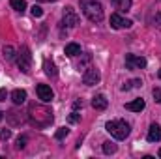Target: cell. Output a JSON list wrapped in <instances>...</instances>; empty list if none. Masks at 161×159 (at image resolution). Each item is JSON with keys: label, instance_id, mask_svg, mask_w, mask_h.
<instances>
[{"label": "cell", "instance_id": "cell-1", "mask_svg": "<svg viewBox=\"0 0 161 159\" xmlns=\"http://www.w3.org/2000/svg\"><path fill=\"white\" fill-rule=\"evenodd\" d=\"M28 118H30L32 125L43 129V127H47V125L53 123V111L49 107H45V105H36L34 103L28 109Z\"/></svg>", "mask_w": 161, "mask_h": 159}, {"label": "cell", "instance_id": "cell-2", "mask_svg": "<svg viewBox=\"0 0 161 159\" xmlns=\"http://www.w3.org/2000/svg\"><path fill=\"white\" fill-rule=\"evenodd\" d=\"M80 9L90 23H101L103 21V6L97 0H80Z\"/></svg>", "mask_w": 161, "mask_h": 159}, {"label": "cell", "instance_id": "cell-3", "mask_svg": "<svg viewBox=\"0 0 161 159\" xmlns=\"http://www.w3.org/2000/svg\"><path fill=\"white\" fill-rule=\"evenodd\" d=\"M105 129H107L116 140H124V139L129 135V131H131V127H129V123H127L125 120H111V122H107Z\"/></svg>", "mask_w": 161, "mask_h": 159}, {"label": "cell", "instance_id": "cell-4", "mask_svg": "<svg viewBox=\"0 0 161 159\" xmlns=\"http://www.w3.org/2000/svg\"><path fill=\"white\" fill-rule=\"evenodd\" d=\"M17 66L23 73H28L32 68V54L28 47H21V51L17 52Z\"/></svg>", "mask_w": 161, "mask_h": 159}, {"label": "cell", "instance_id": "cell-5", "mask_svg": "<svg viewBox=\"0 0 161 159\" xmlns=\"http://www.w3.org/2000/svg\"><path fill=\"white\" fill-rule=\"evenodd\" d=\"M125 68L127 69H142L146 68V58L139 54H125Z\"/></svg>", "mask_w": 161, "mask_h": 159}, {"label": "cell", "instance_id": "cell-6", "mask_svg": "<svg viewBox=\"0 0 161 159\" xmlns=\"http://www.w3.org/2000/svg\"><path fill=\"white\" fill-rule=\"evenodd\" d=\"M101 79V75H99V71L94 68V66H88L86 69H84V73H82V82L86 84V86H94V84H97Z\"/></svg>", "mask_w": 161, "mask_h": 159}, {"label": "cell", "instance_id": "cell-7", "mask_svg": "<svg viewBox=\"0 0 161 159\" xmlns=\"http://www.w3.org/2000/svg\"><path fill=\"white\" fill-rule=\"evenodd\" d=\"M79 15L75 13V9L71 8V6H68V8H64V23L62 25H66V26H69V28H73V26H77L79 25Z\"/></svg>", "mask_w": 161, "mask_h": 159}, {"label": "cell", "instance_id": "cell-8", "mask_svg": "<svg viewBox=\"0 0 161 159\" xmlns=\"http://www.w3.org/2000/svg\"><path fill=\"white\" fill-rule=\"evenodd\" d=\"M36 92H38V97H40L43 103H49V101H53V97H54L51 86H47V84H38Z\"/></svg>", "mask_w": 161, "mask_h": 159}, {"label": "cell", "instance_id": "cell-9", "mask_svg": "<svg viewBox=\"0 0 161 159\" xmlns=\"http://www.w3.org/2000/svg\"><path fill=\"white\" fill-rule=\"evenodd\" d=\"M111 26L116 28V30H120V28H129V26H131V21H129V19H124L118 13H113V15H111Z\"/></svg>", "mask_w": 161, "mask_h": 159}, {"label": "cell", "instance_id": "cell-10", "mask_svg": "<svg viewBox=\"0 0 161 159\" xmlns=\"http://www.w3.org/2000/svg\"><path fill=\"white\" fill-rule=\"evenodd\" d=\"M107 105H109V101H107V97H105L103 94H97V96L92 97V107H94L96 111H105Z\"/></svg>", "mask_w": 161, "mask_h": 159}, {"label": "cell", "instance_id": "cell-11", "mask_svg": "<svg viewBox=\"0 0 161 159\" xmlns=\"http://www.w3.org/2000/svg\"><path fill=\"white\" fill-rule=\"evenodd\" d=\"M144 107H146V103H144L142 97H137V99H133L125 105V109L131 111V112H141V111H144Z\"/></svg>", "mask_w": 161, "mask_h": 159}, {"label": "cell", "instance_id": "cell-12", "mask_svg": "<svg viewBox=\"0 0 161 159\" xmlns=\"http://www.w3.org/2000/svg\"><path fill=\"white\" fill-rule=\"evenodd\" d=\"M148 140L150 142H159L161 140V127L158 123H152L148 129Z\"/></svg>", "mask_w": 161, "mask_h": 159}, {"label": "cell", "instance_id": "cell-13", "mask_svg": "<svg viewBox=\"0 0 161 159\" xmlns=\"http://www.w3.org/2000/svg\"><path fill=\"white\" fill-rule=\"evenodd\" d=\"M43 69H45V75H49V77H53V79L58 75L56 66H54V62H53L51 58H45V60H43Z\"/></svg>", "mask_w": 161, "mask_h": 159}, {"label": "cell", "instance_id": "cell-14", "mask_svg": "<svg viewBox=\"0 0 161 159\" xmlns=\"http://www.w3.org/2000/svg\"><path fill=\"white\" fill-rule=\"evenodd\" d=\"M11 101H13L15 105H23V103L26 101V92L21 90V88L13 90V92H11Z\"/></svg>", "mask_w": 161, "mask_h": 159}, {"label": "cell", "instance_id": "cell-15", "mask_svg": "<svg viewBox=\"0 0 161 159\" xmlns=\"http://www.w3.org/2000/svg\"><path fill=\"white\" fill-rule=\"evenodd\" d=\"M113 4H114V8H116L120 13L129 11V8H131V0H113Z\"/></svg>", "mask_w": 161, "mask_h": 159}, {"label": "cell", "instance_id": "cell-16", "mask_svg": "<svg viewBox=\"0 0 161 159\" xmlns=\"http://www.w3.org/2000/svg\"><path fill=\"white\" fill-rule=\"evenodd\" d=\"M64 52L68 56H77V54H80V45L79 43H68L66 49H64Z\"/></svg>", "mask_w": 161, "mask_h": 159}, {"label": "cell", "instance_id": "cell-17", "mask_svg": "<svg viewBox=\"0 0 161 159\" xmlns=\"http://www.w3.org/2000/svg\"><path fill=\"white\" fill-rule=\"evenodd\" d=\"M9 4H11V8H13L15 11H19V13H25V11H26V2H25V0H9Z\"/></svg>", "mask_w": 161, "mask_h": 159}, {"label": "cell", "instance_id": "cell-18", "mask_svg": "<svg viewBox=\"0 0 161 159\" xmlns=\"http://www.w3.org/2000/svg\"><path fill=\"white\" fill-rule=\"evenodd\" d=\"M142 86V80L141 79H133V80H129V82H125L124 86H122V90L125 92V90H131V88H141Z\"/></svg>", "mask_w": 161, "mask_h": 159}, {"label": "cell", "instance_id": "cell-19", "mask_svg": "<svg viewBox=\"0 0 161 159\" xmlns=\"http://www.w3.org/2000/svg\"><path fill=\"white\" fill-rule=\"evenodd\" d=\"M92 62V54L90 52H86V54H82V58L79 60V64H77V68L79 69H86V66Z\"/></svg>", "mask_w": 161, "mask_h": 159}, {"label": "cell", "instance_id": "cell-20", "mask_svg": "<svg viewBox=\"0 0 161 159\" xmlns=\"http://www.w3.org/2000/svg\"><path fill=\"white\" fill-rule=\"evenodd\" d=\"M2 52H4V58H6V60H13L15 54H17L11 45H4V51H2Z\"/></svg>", "mask_w": 161, "mask_h": 159}, {"label": "cell", "instance_id": "cell-21", "mask_svg": "<svg viewBox=\"0 0 161 159\" xmlns=\"http://www.w3.org/2000/svg\"><path fill=\"white\" fill-rule=\"evenodd\" d=\"M103 152H105L107 156L116 154V144H114V142H103Z\"/></svg>", "mask_w": 161, "mask_h": 159}, {"label": "cell", "instance_id": "cell-22", "mask_svg": "<svg viewBox=\"0 0 161 159\" xmlns=\"http://www.w3.org/2000/svg\"><path fill=\"white\" fill-rule=\"evenodd\" d=\"M68 133H69V129H68V127H58V131H56V135H54V137H56L58 140H62L64 137H68Z\"/></svg>", "mask_w": 161, "mask_h": 159}, {"label": "cell", "instance_id": "cell-23", "mask_svg": "<svg viewBox=\"0 0 161 159\" xmlns=\"http://www.w3.org/2000/svg\"><path fill=\"white\" fill-rule=\"evenodd\" d=\"M25 146H26V137H19V139H17V144H15V148H17V150H23Z\"/></svg>", "mask_w": 161, "mask_h": 159}, {"label": "cell", "instance_id": "cell-24", "mask_svg": "<svg viewBox=\"0 0 161 159\" xmlns=\"http://www.w3.org/2000/svg\"><path fill=\"white\" fill-rule=\"evenodd\" d=\"M11 139V131L9 129H0V140H8Z\"/></svg>", "mask_w": 161, "mask_h": 159}, {"label": "cell", "instance_id": "cell-25", "mask_svg": "<svg viewBox=\"0 0 161 159\" xmlns=\"http://www.w3.org/2000/svg\"><path fill=\"white\" fill-rule=\"evenodd\" d=\"M152 23H154V26L161 28V9H159V11H156V17L152 19Z\"/></svg>", "mask_w": 161, "mask_h": 159}, {"label": "cell", "instance_id": "cell-26", "mask_svg": "<svg viewBox=\"0 0 161 159\" xmlns=\"http://www.w3.org/2000/svg\"><path fill=\"white\" fill-rule=\"evenodd\" d=\"M32 15H34V17H41V15H43V9H41L40 6L34 4V6H32Z\"/></svg>", "mask_w": 161, "mask_h": 159}, {"label": "cell", "instance_id": "cell-27", "mask_svg": "<svg viewBox=\"0 0 161 159\" xmlns=\"http://www.w3.org/2000/svg\"><path fill=\"white\" fill-rule=\"evenodd\" d=\"M152 94H154V99H156L158 103H161V88H158V86H156V88L152 90Z\"/></svg>", "mask_w": 161, "mask_h": 159}, {"label": "cell", "instance_id": "cell-28", "mask_svg": "<svg viewBox=\"0 0 161 159\" xmlns=\"http://www.w3.org/2000/svg\"><path fill=\"white\" fill-rule=\"evenodd\" d=\"M79 120H80V114L77 112V111H73V112L69 114V122H71V123H77Z\"/></svg>", "mask_w": 161, "mask_h": 159}, {"label": "cell", "instance_id": "cell-29", "mask_svg": "<svg viewBox=\"0 0 161 159\" xmlns=\"http://www.w3.org/2000/svg\"><path fill=\"white\" fill-rule=\"evenodd\" d=\"M6 97H8V92H6V88H0V101H6Z\"/></svg>", "mask_w": 161, "mask_h": 159}, {"label": "cell", "instance_id": "cell-30", "mask_svg": "<svg viewBox=\"0 0 161 159\" xmlns=\"http://www.w3.org/2000/svg\"><path fill=\"white\" fill-rule=\"evenodd\" d=\"M73 107H75V109H79V107H82V101H80V99H77V101L73 103Z\"/></svg>", "mask_w": 161, "mask_h": 159}, {"label": "cell", "instance_id": "cell-31", "mask_svg": "<svg viewBox=\"0 0 161 159\" xmlns=\"http://www.w3.org/2000/svg\"><path fill=\"white\" fill-rule=\"evenodd\" d=\"M4 118V112H2V111H0V120Z\"/></svg>", "mask_w": 161, "mask_h": 159}, {"label": "cell", "instance_id": "cell-32", "mask_svg": "<svg viewBox=\"0 0 161 159\" xmlns=\"http://www.w3.org/2000/svg\"><path fill=\"white\" fill-rule=\"evenodd\" d=\"M40 2H54V0H40Z\"/></svg>", "mask_w": 161, "mask_h": 159}, {"label": "cell", "instance_id": "cell-33", "mask_svg": "<svg viewBox=\"0 0 161 159\" xmlns=\"http://www.w3.org/2000/svg\"><path fill=\"white\" fill-rule=\"evenodd\" d=\"M159 157H161V150H159Z\"/></svg>", "mask_w": 161, "mask_h": 159}, {"label": "cell", "instance_id": "cell-34", "mask_svg": "<svg viewBox=\"0 0 161 159\" xmlns=\"http://www.w3.org/2000/svg\"><path fill=\"white\" fill-rule=\"evenodd\" d=\"M159 77H161V71H159Z\"/></svg>", "mask_w": 161, "mask_h": 159}]
</instances>
